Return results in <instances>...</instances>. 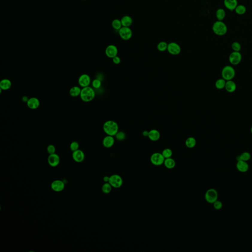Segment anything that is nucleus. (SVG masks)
<instances>
[{
  "label": "nucleus",
  "mask_w": 252,
  "mask_h": 252,
  "mask_svg": "<svg viewBox=\"0 0 252 252\" xmlns=\"http://www.w3.org/2000/svg\"><path fill=\"white\" fill-rule=\"evenodd\" d=\"M103 130L107 135L115 136L119 131V126L114 121H107L103 125Z\"/></svg>",
  "instance_id": "f257e3e1"
},
{
  "label": "nucleus",
  "mask_w": 252,
  "mask_h": 252,
  "mask_svg": "<svg viewBox=\"0 0 252 252\" xmlns=\"http://www.w3.org/2000/svg\"><path fill=\"white\" fill-rule=\"evenodd\" d=\"M96 96V93L93 87L90 86L82 88L81 91L80 97L82 101L85 103H89L92 101Z\"/></svg>",
  "instance_id": "f03ea898"
},
{
  "label": "nucleus",
  "mask_w": 252,
  "mask_h": 252,
  "mask_svg": "<svg viewBox=\"0 0 252 252\" xmlns=\"http://www.w3.org/2000/svg\"><path fill=\"white\" fill-rule=\"evenodd\" d=\"M212 30L216 35L222 36L226 35L227 33V26L223 21L217 20L213 24Z\"/></svg>",
  "instance_id": "7ed1b4c3"
},
{
  "label": "nucleus",
  "mask_w": 252,
  "mask_h": 252,
  "mask_svg": "<svg viewBox=\"0 0 252 252\" xmlns=\"http://www.w3.org/2000/svg\"><path fill=\"white\" fill-rule=\"evenodd\" d=\"M235 70L233 67L227 66L223 68L222 72V77L223 79L226 81H230L233 79L235 76Z\"/></svg>",
  "instance_id": "20e7f679"
},
{
  "label": "nucleus",
  "mask_w": 252,
  "mask_h": 252,
  "mask_svg": "<svg viewBox=\"0 0 252 252\" xmlns=\"http://www.w3.org/2000/svg\"><path fill=\"white\" fill-rule=\"evenodd\" d=\"M218 194L214 189H210L207 191L205 194V200L209 204H213L218 200Z\"/></svg>",
  "instance_id": "39448f33"
},
{
  "label": "nucleus",
  "mask_w": 252,
  "mask_h": 252,
  "mask_svg": "<svg viewBox=\"0 0 252 252\" xmlns=\"http://www.w3.org/2000/svg\"><path fill=\"white\" fill-rule=\"evenodd\" d=\"M165 158L163 154L160 153H155L151 155L150 157V161L153 165L159 166L164 163Z\"/></svg>",
  "instance_id": "423d86ee"
},
{
  "label": "nucleus",
  "mask_w": 252,
  "mask_h": 252,
  "mask_svg": "<svg viewBox=\"0 0 252 252\" xmlns=\"http://www.w3.org/2000/svg\"><path fill=\"white\" fill-rule=\"evenodd\" d=\"M118 32L121 38L124 40H130L133 36V32L130 27H122Z\"/></svg>",
  "instance_id": "0eeeda50"
},
{
  "label": "nucleus",
  "mask_w": 252,
  "mask_h": 252,
  "mask_svg": "<svg viewBox=\"0 0 252 252\" xmlns=\"http://www.w3.org/2000/svg\"><path fill=\"white\" fill-rule=\"evenodd\" d=\"M123 182L122 177L119 175L113 174L110 176L109 183L113 188H119L122 186Z\"/></svg>",
  "instance_id": "6e6552de"
},
{
  "label": "nucleus",
  "mask_w": 252,
  "mask_h": 252,
  "mask_svg": "<svg viewBox=\"0 0 252 252\" xmlns=\"http://www.w3.org/2000/svg\"><path fill=\"white\" fill-rule=\"evenodd\" d=\"M78 83L79 86L84 88L90 86L92 83L91 78L89 75L87 74H82L79 76Z\"/></svg>",
  "instance_id": "1a4fd4ad"
},
{
  "label": "nucleus",
  "mask_w": 252,
  "mask_h": 252,
  "mask_svg": "<svg viewBox=\"0 0 252 252\" xmlns=\"http://www.w3.org/2000/svg\"><path fill=\"white\" fill-rule=\"evenodd\" d=\"M167 50L171 55H177L181 52V48L178 43L174 42H171L168 44Z\"/></svg>",
  "instance_id": "9d476101"
},
{
  "label": "nucleus",
  "mask_w": 252,
  "mask_h": 252,
  "mask_svg": "<svg viewBox=\"0 0 252 252\" xmlns=\"http://www.w3.org/2000/svg\"><path fill=\"white\" fill-rule=\"evenodd\" d=\"M118 52V48L114 45H109L105 49V55L110 58H113L114 57L117 56Z\"/></svg>",
  "instance_id": "9b49d317"
},
{
  "label": "nucleus",
  "mask_w": 252,
  "mask_h": 252,
  "mask_svg": "<svg viewBox=\"0 0 252 252\" xmlns=\"http://www.w3.org/2000/svg\"><path fill=\"white\" fill-rule=\"evenodd\" d=\"M242 59V55L239 52L233 51L231 53L229 56V60L231 64L236 65L239 64Z\"/></svg>",
  "instance_id": "f8f14e48"
},
{
  "label": "nucleus",
  "mask_w": 252,
  "mask_h": 252,
  "mask_svg": "<svg viewBox=\"0 0 252 252\" xmlns=\"http://www.w3.org/2000/svg\"><path fill=\"white\" fill-rule=\"evenodd\" d=\"M65 185L64 182L60 180H56L52 182L51 187L52 190L56 192H60L64 190Z\"/></svg>",
  "instance_id": "ddd939ff"
},
{
  "label": "nucleus",
  "mask_w": 252,
  "mask_h": 252,
  "mask_svg": "<svg viewBox=\"0 0 252 252\" xmlns=\"http://www.w3.org/2000/svg\"><path fill=\"white\" fill-rule=\"evenodd\" d=\"M60 162V158L58 154H50L48 157V163L50 166L56 167L58 166Z\"/></svg>",
  "instance_id": "4468645a"
},
{
  "label": "nucleus",
  "mask_w": 252,
  "mask_h": 252,
  "mask_svg": "<svg viewBox=\"0 0 252 252\" xmlns=\"http://www.w3.org/2000/svg\"><path fill=\"white\" fill-rule=\"evenodd\" d=\"M27 105L31 110H36L40 106V101L37 98L32 97L29 98Z\"/></svg>",
  "instance_id": "2eb2a0df"
},
{
  "label": "nucleus",
  "mask_w": 252,
  "mask_h": 252,
  "mask_svg": "<svg viewBox=\"0 0 252 252\" xmlns=\"http://www.w3.org/2000/svg\"><path fill=\"white\" fill-rule=\"evenodd\" d=\"M72 158L75 162L81 163L85 159L84 153L81 150L78 149L72 153Z\"/></svg>",
  "instance_id": "dca6fc26"
},
{
  "label": "nucleus",
  "mask_w": 252,
  "mask_h": 252,
  "mask_svg": "<svg viewBox=\"0 0 252 252\" xmlns=\"http://www.w3.org/2000/svg\"><path fill=\"white\" fill-rule=\"evenodd\" d=\"M115 143V139L113 136L107 135L104 137L103 140V144L104 147L107 148H109L112 147Z\"/></svg>",
  "instance_id": "f3484780"
},
{
  "label": "nucleus",
  "mask_w": 252,
  "mask_h": 252,
  "mask_svg": "<svg viewBox=\"0 0 252 252\" xmlns=\"http://www.w3.org/2000/svg\"><path fill=\"white\" fill-rule=\"evenodd\" d=\"M224 4L227 10L230 11L234 10L238 5L237 0H224Z\"/></svg>",
  "instance_id": "a211bd4d"
},
{
  "label": "nucleus",
  "mask_w": 252,
  "mask_h": 252,
  "mask_svg": "<svg viewBox=\"0 0 252 252\" xmlns=\"http://www.w3.org/2000/svg\"><path fill=\"white\" fill-rule=\"evenodd\" d=\"M236 168L238 171L241 172H246L249 170V166L247 162L240 160L238 161L236 163Z\"/></svg>",
  "instance_id": "6ab92c4d"
},
{
  "label": "nucleus",
  "mask_w": 252,
  "mask_h": 252,
  "mask_svg": "<svg viewBox=\"0 0 252 252\" xmlns=\"http://www.w3.org/2000/svg\"><path fill=\"white\" fill-rule=\"evenodd\" d=\"M161 136V134L158 130L155 129H153L149 131L148 137L152 141H156L159 139Z\"/></svg>",
  "instance_id": "aec40b11"
},
{
  "label": "nucleus",
  "mask_w": 252,
  "mask_h": 252,
  "mask_svg": "<svg viewBox=\"0 0 252 252\" xmlns=\"http://www.w3.org/2000/svg\"><path fill=\"white\" fill-rule=\"evenodd\" d=\"M12 82L10 79L4 78L0 82V89H2L3 91H7L11 87Z\"/></svg>",
  "instance_id": "412c9836"
},
{
  "label": "nucleus",
  "mask_w": 252,
  "mask_h": 252,
  "mask_svg": "<svg viewBox=\"0 0 252 252\" xmlns=\"http://www.w3.org/2000/svg\"><path fill=\"white\" fill-rule=\"evenodd\" d=\"M121 21L122 23V26L130 27L132 25L133 20L130 16L125 15L121 18Z\"/></svg>",
  "instance_id": "4be33fe9"
},
{
  "label": "nucleus",
  "mask_w": 252,
  "mask_h": 252,
  "mask_svg": "<svg viewBox=\"0 0 252 252\" xmlns=\"http://www.w3.org/2000/svg\"><path fill=\"white\" fill-rule=\"evenodd\" d=\"M81 89L80 87L78 86H73L69 89V95L72 97H77L80 96Z\"/></svg>",
  "instance_id": "5701e85b"
},
{
  "label": "nucleus",
  "mask_w": 252,
  "mask_h": 252,
  "mask_svg": "<svg viewBox=\"0 0 252 252\" xmlns=\"http://www.w3.org/2000/svg\"><path fill=\"white\" fill-rule=\"evenodd\" d=\"M224 88L227 92H229L230 93H233L235 91V90L236 89V86L235 82L230 80V81H228L226 82V85Z\"/></svg>",
  "instance_id": "b1692460"
},
{
  "label": "nucleus",
  "mask_w": 252,
  "mask_h": 252,
  "mask_svg": "<svg viewBox=\"0 0 252 252\" xmlns=\"http://www.w3.org/2000/svg\"><path fill=\"white\" fill-rule=\"evenodd\" d=\"M226 13L225 10L222 8H219L216 11V17L218 20L223 21L226 17Z\"/></svg>",
  "instance_id": "393cba45"
},
{
  "label": "nucleus",
  "mask_w": 252,
  "mask_h": 252,
  "mask_svg": "<svg viewBox=\"0 0 252 252\" xmlns=\"http://www.w3.org/2000/svg\"><path fill=\"white\" fill-rule=\"evenodd\" d=\"M163 163L165 166L168 169H172L174 168L176 165V163L174 160L171 158L165 159V162Z\"/></svg>",
  "instance_id": "a878e982"
},
{
  "label": "nucleus",
  "mask_w": 252,
  "mask_h": 252,
  "mask_svg": "<svg viewBox=\"0 0 252 252\" xmlns=\"http://www.w3.org/2000/svg\"><path fill=\"white\" fill-rule=\"evenodd\" d=\"M197 143L195 139L193 137H189L186 140L185 145L189 148H192L195 146Z\"/></svg>",
  "instance_id": "bb28decb"
},
{
  "label": "nucleus",
  "mask_w": 252,
  "mask_h": 252,
  "mask_svg": "<svg viewBox=\"0 0 252 252\" xmlns=\"http://www.w3.org/2000/svg\"><path fill=\"white\" fill-rule=\"evenodd\" d=\"M235 12L238 15H243L246 12V7L243 4H238L235 9Z\"/></svg>",
  "instance_id": "cd10ccee"
},
{
  "label": "nucleus",
  "mask_w": 252,
  "mask_h": 252,
  "mask_svg": "<svg viewBox=\"0 0 252 252\" xmlns=\"http://www.w3.org/2000/svg\"><path fill=\"white\" fill-rule=\"evenodd\" d=\"M251 158V155L249 153L247 152H245L242 153L240 155L237 157V161H243L245 162H247L249 161Z\"/></svg>",
  "instance_id": "c85d7f7f"
},
{
  "label": "nucleus",
  "mask_w": 252,
  "mask_h": 252,
  "mask_svg": "<svg viewBox=\"0 0 252 252\" xmlns=\"http://www.w3.org/2000/svg\"><path fill=\"white\" fill-rule=\"evenodd\" d=\"M112 26L114 29L119 31L123 27L121 20L118 19L113 20L112 22Z\"/></svg>",
  "instance_id": "c756f323"
},
{
  "label": "nucleus",
  "mask_w": 252,
  "mask_h": 252,
  "mask_svg": "<svg viewBox=\"0 0 252 252\" xmlns=\"http://www.w3.org/2000/svg\"><path fill=\"white\" fill-rule=\"evenodd\" d=\"M112 186L110 184L109 182L105 183L102 186V191L104 194H109L110 193L112 190Z\"/></svg>",
  "instance_id": "7c9ffc66"
},
{
  "label": "nucleus",
  "mask_w": 252,
  "mask_h": 252,
  "mask_svg": "<svg viewBox=\"0 0 252 252\" xmlns=\"http://www.w3.org/2000/svg\"><path fill=\"white\" fill-rule=\"evenodd\" d=\"M226 80L224 79H219L216 81L215 83L216 87L218 89H222L225 87L226 85Z\"/></svg>",
  "instance_id": "2f4dec72"
},
{
  "label": "nucleus",
  "mask_w": 252,
  "mask_h": 252,
  "mask_svg": "<svg viewBox=\"0 0 252 252\" xmlns=\"http://www.w3.org/2000/svg\"><path fill=\"white\" fill-rule=\"evenodd\" d=\"M168 44L166 42H161L158 43L157 45V49L160 51H165L168 49Z\"/></svg>",
  "instance_id": "473e14b6"
},
{
  "label": "nucleus",
  "mask_w": 252,
  "mask_h": 252,
  "mask_svg": "<svg viewBox=\"0 0 252 252\" xmlns=\"http://www.w3.org/2000/svg\"><path fill=\"white\" fill-rule=\"evenodd\" d=\"M92 86L94 89H98L101 86V81L100 79L96 78L92 81Z\"/></svg>",
  "instance_id": "72a5a7b5"
},
{
  "label": "nucleus",
  "mask_w": 252,
  "mask_h": 252,
  "mask_svg": "<svg viewBox=\"0 0 252 252\" xmlns=\"http://www.w3.org/2000/svg\"><path fill=\"white\" fill-rule=\"evenodd\" d=\"M162 154L165 157V159H167V158H171L172 155V151L169 148L165 149L163 151Z\"/></svg>",
  "instance_id": "f704fd0d"
},
{
  "label": "nucleus",
  "mask_w": 252,
  "mask_h": 252,
  "mask_svg": "<svg viewBox=\"0 0 252 252\" xmlns=\"http://www.w3.org/2000/svg\"><path fill=\"white\" fill-rule=\"evenodd\" d=\"M115 136L116 139L119 141H122L126 139V134L123 131H118Z\"/></svg>",
  "instance_id": "c9c22d12"
},
{
  "label": "nucleus",
  "mask_w": 252,
  "mask_h": 252,
  "mask_svg": "<svg viewBox=\"0 0 252 252\" xmlns=\"http://www.w3.org/2000/svg\"><path fill=\"white\" fill-rule=\"evenodd\" d=\"M79 143L76 141H72V142L71 143L69 146V148L71 149V151L72 152L76 151L78 149H79Z\"/></svg>",
  "instance_id": "e433bc0d"
},
{
  "label": "nucleus",
  "mask_w": 252,
  "mask_h": 252,
  "mask_svg": "<svg viewBox=\"0 0 252 252\" xmlns=\"http://www.w3.org/2000/svg\"><path fill=\"white\" fill-rule=\"evenodd\" d=\"M231 48L233 51L239 52L241 50V45L238 42H233L231 45Z\"/></svg>",
  "instance_id": "4c0bfd02"
},
{
  "label": "nucleus",
  "mask_w": 252,
  "mask_h": 252,
  "mask_svg": "<svg viewBox=\"0 0 252 252\" xmlns=\"http://www.w3.org/2000/svg\"><path fill=\"white\" fill-rule=\"evenodd\" d=\"M47 152L48 153V154H54L56 152V147L54 145L52 144H50L47 147Z\"/></svg>",
  "instance_id": "58836bf2"
},
{
  "label": "nucleus",
  "mask_w": 252,
  "mask_h": 252,
  "mask_svg": "<svg viewBox=\"0 0 252 252\" xmlns=\"http://www.w3.org/2000/svg\"><path fill=\"white\" fill-rule=\"evenodd\" d=\"M213 207L216 210H220L222 209V207H223V204L221 201H216L215 202H214Z\"/></svg>",
  "instance_id": "ea45409f"
},
{
  "label": "nucleus",
  "mask_w": 252,
  "mask_h": 252,
  "mask_svg": "<svg viewBox=\"0 0 252 252\" xmlns=\"http://www.w3.org/2000/svg\"><path fill=\"white\" fill-rule=\"evenodd\" d=\"M112 61L114 64H116V65L120 64L121 62L120 58L118 56H116L115 57H114L113 58H112Z\"/></svg>",
  "instance_id": "a19ab883"
},
{
  "label": "nucleus",
  "mask_w": 252,
  "mask_h": 252,
  "mask_svg": "<svg viewBox=\"0 0 252 252\" xmlns=\"http://www.w3.org/2000/svg\"><path fill=\"white\" fill-rule=\"evenodd\" d=\"M110 177H109V176H104V178H103V180H104V182L105 183H107V182H109V181H110Z\"/></svg>",
  "instance_id": "79ce46f5"
},
{
  "label": "nucleus",
  "mask_w": 252,
  "mask_h": 252,
  "mask_svg": "<svg viewBox=\"0 0 252 252\" xmlns=\"http://www.w3.org/2000/svg\"><path fill=\"white\" fill-rule=\"evenodd\" d=\"M29 98H28V97L24 96L22 98V101H23V102H25V103H27V102L28 101V100H29Z\"/></svg>",
  "instance_id": "37998d69"
},
{
  "label": "nucleus",
  "mask_w": 252,
  "mask_h": 252,
  "mask_svg": "<svg viewBox=\"0 0 252 252\" xmlns=\"http://www.w3.org/2000/svg\"><path fill=\"white\" fill-rule=\"evenodd\" d=\"M148 134L149 132L148 131H147V130H144V131L142 132L143 136H145V137L148 136Z\"/></svg>",
  "instance_id": "c03bdc74"
},
{
  "label": "nucleus",
  "mask_w": 252,
  "mask_h": 252,
  "mask_svg": "<svg viewBox=\"0 0 252 252\" xmlns=\"http://www.w3.org/2000/svg\"><path fill=\"white\" fill-rule=\"evenodd\" d=\"M251 133H252V127H251Z\"/></svg>",
  "instance_id": "a18cd8bd"
}]
</instances>
